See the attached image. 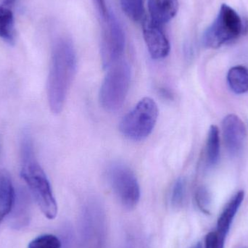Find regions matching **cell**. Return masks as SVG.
<instances>
[{
  "label": "cell",
  "mask_w": 248,
  "mask_h": 248,
  "mask_svg": "<svg viewBox=\"0 0 248 248\" xmlns=\"http://www.w3.org/2000/svg\"><path fill=\"white\" fill-rule=\"evenodd\" d=\"M10 225L16 230L27 227L31 219L30 201L27 194L20 190L16 194V201L10 214Z\"/></svg>",
  "instance_id": "12"
},
{
  "label": "cell",
  "mask_w": 248,
  "mask_h": 248,
  "mask_svg": "<svg viewBox=\"0 0 248 248\" xmlns=\"http://www.w3.org/2000/svg\"><path fill=\"white\" fill-rule=\"evenodd\" d=\"M186 184L184 178H179L175 182L170 192V203L174 208L183 205L186 196Z\"/></svg>",
  "instance_id": "19"
},
{
  "label": "cell",
  "mask_w": 248,
  "mask_h": 248,
  "mask_svg": "<svg viewBox=\"0 0 248 248\" xmlns=\"http://www.w3.org/2000/svg\"><path fill=\"white\" fill-rule=\"evenodd\" d=\"M158 117V108L153 99L140 100L121 121L119 128L124 137L132 141H142L153 132Z\"/></svg>",
  "instance_id": "4"
},
{
  "label": "cell",
  "mask_w": 248,
  "mask_h": 248,
  "mask_svg": "<svg viewBox=\"0 0 248 248\" xmlns=\"http://www.w3.org/2000/svg\"><path fill=\"white\" fill-rule=\"evenodd\" d=\"M227 82L235 94L248 92V69L242 65L233 67L227 74Z\"/></svg>",
  "instance_id": "15"
},
{
  "label": "cell",
  "mask_w": 248,
  "mask_h": 248,
  "mask_svg": "<svg viewBox=\"0 0 248 248\" xmlns=\"http://www.w3.org/2000/svg\"><path fill=\"white\" fill-rule=\"evenodd\" d=\"M142 31L149 53L153 59L161 60L169 55L170 43L162 26L153 21L149 16H144Z\"/></svg>",
  "instance_id": "9"
},
{
  "label": "cell",
  "mask_w": 248,
  "mask_h": 248,
  "mask_svg": "<svg viewBox=\"0 0 248 248\" xmlns=\"http://www.w3.org/2000/svg\"><path fill=\"white\" fill-rule=\"evenodd\" d=\"M220 157L219 131L217 125L210 127L206 144V160L209 166L217 164Z\"/></svg>",
  "instance_id": "17"
},
{
  "label": "cell",
  "mask_w": 248,
  "mask_h": 248,
  "mask_svg": "<svg viewBox=\"0 0 248 248\" xmlns=\"http://www.w3.org/2000/svg\"><path fill=\"white\" fill-rule=\"evenodd\" d=\"M106 20L108 29L104 35L101 55L103 67L108 69L123 58L125 40L123 28L114 14L109 12Z\"/></svg>",
  "instance_id": "8"
},
{
  "label": "cell",
  "mask_w": 248,
  "mask_h": 248,
  "mask_svg": "<svg viewBox=\"0 0 248 248\" xmlns=\"http://www.w3.org/2000/svg\"><path fill=\"white\" fill-rule=\"evenodd\" d=\"M16 0H0V7L10 8L12 5L16 2Z\"/></svg>",
  "instance_id": "24"
},
{
  "label": "cell",
  "mask_w": 248,
  "mask_h": 248,
  "mask_svg": "<svg viewBox=\"0 0 248 248\" xmlns=\"http://www.w3.org/2000/svg\"><path fill=\"white\" fill-rule=\"evenodd\" d=\"M21 176L27 184L44 215L52 220L58 215V205L46 173L36 160L33 143L29 134H24L21 144Z\"/></svg>",
  "instance_id": "2"
},
{
  "label": "cell",
  "mask_w": 248,
  "mask_h": 248,
  "mask_svg": "<svg viewBox=\"0 0 248 248\" xmlns=\"http://www.w3.org/2000/svg\"><path fill=\"white\" fill-rule=\"evenodd\" d=\"M100 90L102 107L109 112L119 110L123 106L131 81V68L123 58L108 68Z\"/></svg>",
  "instance_id": "3"
},
{
  "label": "cell",
  "mask_w": 248,
  "mask_h": 248,
  "mask_svg": "<svg viewBox=\"0 0 248 248\" xmlns=\"http://www.w3.org/2000/svg\"><path fill=\"white\" fill-rule=\"evenodd\" d=\"M248 33V19L243 20V34H247Z\"/></svg>",
  "instance_id": "25"
},
{
  "label": "cell",
  "mask_w": 248,
  "mask_h": 248,
  "mask_svg": "<svg viewBox=\"0 0 248 248\" xmlns=\"http://www.w3.org/2000/svg\"><path fill=\"white\" fill-rule=\"evenodd\" d=\"M94 2H95L96 6L100 11L102 17L106 20L108 16L109 12L108 10L107 7H106V1L105 0H94Z\"/></svg>",
  "instance_id": "23"
},
{
  "label": "cell",
  "mask_w": 248,
  "mask_h": 248,
  "mask_svg": "<svg viewBox=\"0 0 248 248\" xmlns=\"http://www.w3.org/2000/svg\"><path fill=\"white\" fill-rule=\"evenodd\" d=\"M62 243L54 234H43L33 239L29 243L28 248H61Z\"/></svg>",
  "instance_id": "20"
},
{
  "label": "cell",
  "mask_w": 248,
  "mask_h": 248,
  "mask_svg": "<svg viewBox=\"0 0 248 248\" xmlns=\"http://www.w3.org/2000/svg\"><path fill=\"white\" fill-rule=\"evenodd\" d=\"M149 17L157 24L163 26L169 23L177 14L178 0H149Z\"/></svg>",
  "instance_id": "11"
},
{
  "label": "cell",
  "mask_w": 248,
  "mask_h": 248,
  "mask_svg": "<svg viewBox=\"0 0 248 248\" xmlns=\"http://www.w3.org/2000/svg\"><path fill=\"white\" fill-rule=\"evenodd\" d=\"M16 196L10 173L7 170H0V224L11 213Z\"/></svg>",
  "instance_id": "13"
},
{
  "label": "cell",
  "mask_w": 248,
  "mask_h": 248,
  "mask_svg": "<svg viewBox=\"0 0 248 248\" xmlns=\"http://www.w3.org/2000/svg\"><path fill=\"white\" fill-rule=\"evenodd\" d=\"M0 39L10 45L16 42L14 16L7 7H0Z\"/></svg>",
  "instance_id": "16"
},
{
  "label": "cell",
  "mask_w": 248,
  "mask_h": 248,
  "mask_svg": "<svg viewBox=\"0 0 248 248\" xmlns=\"http://www.w3.org/2000/svg\"><path fill=\"white\" fill-rule=\"evenodd\" d=\"M226 236L220 234L218 231L211 232L205 236V248H224Z\"/></svg>",
  "instance_id": "22"
},
{
  "label": "cell",
  "mask_w": 248,
  "mask_h": 248,
  "mask_svg": "<svg viewBox=\"0 0 248 248\" xmlns=\"http://www.w3.org/2000/svg\"><path fill=\"white\" fill-rule=\"evenodd\" d=\"M83 248H104L106 240V215L99 201H89L82 210L81 219Z\"/></svg>",
  "instance_id": "6"
},
{
  "label": "cell",
  "mask_w": 248,
  "mask_h": 248,
  "mask_svg": "<svg viewBox=\"0 0 248 248\" xmlns=\"http://www.w3.org/2000/svg\"><path fill=\"white\" fill-rule=\"evenodd\" d=\"M190 248H202L201 243H198L195 244V246H192Z\"/></svg>",
  "instance_id": "26"
},
{
  "label": "cell",
  "mask_w": 248,
  "mask_h": 248,
  "mask_svg": "<svg viewBox=\"0 0 248 248\" xmlns=\"http://www.w3.org/2000/svg\"><path fill=\"white\" fill-rule=\"evenodd\" d=\"M77 71V55L72 42L61 38L54 44L47 81V97L55 114L63 108Z\"/></svg>",
  "instance_id": "1"
},
{
  "label": "cell",
  "mask_w": 248,
  "mask_h": 248,
  "mask_svg": "<svg viewBox=\"0 0 248 248\" xmlns=\"http://www.w3.org/2000/svg\"><path fill=\"white\" fill-rule=\"evenodd\" d=\"M124 13L135 22L143 20L144 14V0H121Z\"/></svg>",
  "instance_id": "18"
},
{
  "label": "cell",
  "mask_w": 248,
  "mask_h": 248,
  "mask_svg": "<svg viewBox=\"0 0 248 248\" xmlns=\"http://www.w3.org/2000/svg\"><path fill=\"white\" fill-rule=\"evenodd\" d=\"M195 199L201 212L206 215H210L212 200L209 190L205 186H200L195 192Z\"/></svg>",
  "instance_id": "21"
},
{
  "label": "cell",
  "mask_w": 248,
  "mask_h": 248,
  "mask_svg": "<svg viewBox=\"0 0 248 248\" xmlns=\"http://www.w3.org/2000/svg\"><path fill=\"white\" fill-rule=\"evenodd\" d=\"M223 136L227 150L232 155L238 154L244 147L246 128L243 121L234 114H230L222 122Z\"/></svg>",
  "instance_id": "10"
},
{
  "label": "cell",
  "mask_w": 248,
  "mask_h": 248,
  "mask_svg": "<svg viewBox=\"0 0 248 248\" xmlns=\"http://www.w3.org/2000/svg\"><path fill=\"white\" fill-rule=\"evenodd\" d=\"M108 179L124 208L128 210L135 208L140 201L141 192L134 172L125 165L116 163L109 168Z\"/></svg>",
  "instance_id": "7"
},
{
  "label": "cell",
  "mask_w": 248,
  "mask_h": 248,
  "mask_svg": "<svg viewBox=\"0 0 248 248\" xmlns=\"http://www.w3.org/2000/svg\"><path fill=\"white\" fill-rule=\"evenodd\" d=\"M245 198V192L243 190L239 191L235 194L232 199L227 204L217 221V230L220 234L227 237L233 219L236 216L240 205L243 203Z\"/></svg>",
  "instance_id": "14"
},
{
  "label": "cell",
  "mask_w": 248,
  "mask_h": 248,
  "mask_svg": "<svg viewBox=\"0 0 248 248\" xmlns=\"http://www.w3.org/2000/svg\"><path fill=\"white\" fill-rule=\"evenodd\" d=\"M243 34V19L232 7L223 4L214 23L206 29L202 43L211 49H217Z\"/></svg>",
  "instance_id": "5"
}]
</instances>
